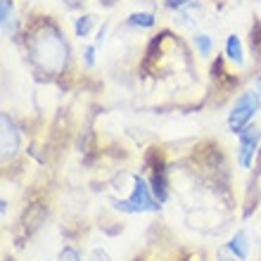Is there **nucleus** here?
<instances>
[{
  "label": "nucleus",
  "mask_w": 261,
  "mask_h": 261,
  "mask_svg": "<svg viewBox=\"0 0 261 261\" xmlns=\"http://www.w3.org/2000/svg\"><path fill=\"white\" fill-rule=\"evenodd\" d=\"M112 204H114L117 212H124V214H150L162 209V199L154 195L152 186L143 176H133L130 195L126 199H114Z\"/></svg>",
  "instance_id": "obj_1"
},
{
  "label": "nucleus",
  "mask_w": 261,
  "mask_h": 261,
  "mask_svg": "<svg viewBox=\"0 0 261 261\" xmlns=\"http://www.w3.org/2000/svg\"><path fill=\"white\" fill-rule=\"evenodd\" d=\"M259 107H261L259 93L256 90H242L240 95L235 97L230 112H228V130L240 136L242 130L252 124V119L259 112Z\"/></svg>",
  "instance_id": "obj_2"
},
{
  "label": "nucleus",
  "mask_w": 261,
  "mask_h": 261,
  "mask_svg": "<svg viewBox=\"0 0 261 261\" xmlns=\"http://www.w3.org/2000/svg\"><path fill=\"white\" fill-rule=\"evenodd\" d=\"M259 140H261V128L254 124H249L247 128L238 136V154H235V162L240 169H249L254 164V154L259 150Z\"/></svg>",
  "instance_id": "obj_3"
},
{
  "label": "nucleus",
  "mask_w": 261,
  "mask_h": 261,
  "mask_svg": "<svg viewBox=\"0 0 261 261\" xmlns=\"http://www.w3.org/2000/svg\"><path fill=\"white\" fill-rule=\"evenodd\" d=\"M0 128H3V133H0L3 159H7V157H12L14 152L19 150V130H17L12 117H10L7 112H3V114H0Z\"/></svg>",
  "instance_id": "obj_4"
},
{
  "label": "nucleus",
  "mask_w": 261,
  "mask_h": 261,
  "mask_svg": "<svg viewBox=\"0 0 261 261\" xmlns=\"http://www.w3.org/2000/svg\"><path fill=\"white\" fill-rule=\"evenodd\" d=\"M226 249L230 252V254L235 256L238 261H247L249 256V238H247V230H235V235L228 240Z\"/></svg>",
  "instance_id": "obj_5"
},
{
  "label": "nucleus",
  "mask_w": 261,
  "mask_h": 261,
  "mask_svg": "<svg viewBox=\"0 0 261 261\" xmlns=\"http://www.w3.org/2000/svg\"><path fill=\"white\" fill-rule=\"evenodd\" d=\"M223 53H226L228 62L235 64V67H242L245 64V50H242V41L238 34H228L226 43H223Z\"/></svg>",
  "instance_id": "obj_6"
},
{
  "label": "nucleus",
  "mask_w": 261,
  "mask_h": 261,
  "mask_svg": "<svg viewBox=\"0 0 261 261\" xmlns=\"http://www.w3.org/2000/svg\"><path fill=\"white\" fill-rule=\"evenodd\" d=\"M0 24H3V34H5V36H12L14 34L17 17H14L12 0H0Z\"/></svg>",
  "instance_id": "obj_7"
},
{
  "label": "nucleus",
  "mask_w": 261,
  "mask_h": 261,
  "mask_svg": "<svg viewBox=\"0 0 261 261\" xmlns=\"http://www.w3.org/2000/svg\"><path fill=\"white\" fill-rule=\"evenodd\" d=\"M126 24L133 29H152L157 24V17H154V12L140 10V12H130L128 17H126Z\"/></svg>",
  "instance_id": "obj_8"
},
{
  "label": "nucleus",
  "mask_w": 261,
  "mask_h": 261,
  "mask_svg": "<svg viewBox=\"0 0 261 261\" xmlns=\"http://www.w3.org/2000/svg\"><path fill=\"white\" fill-rule=\"evenodd\" d=\"M93 27H95V17H93V14H81V17H76V21H74V36L88 38Z\"/></svg>",
  "instance_id": "obj_9"
},
{
  "label": "nucleus",
  "mask_w": 261,
  "mask_h": 261,
  "mask_svg": "<svg viewBox=\"0 0 261 261\" xmlns=\"http://www.w3.org/2000/svg\"><path fill=\"white\" fill-rule=\"evenodd\" d=\"M193 45H195V50H197V55H202V57H209L214 50L212 36L204 34V31H199V34L193 36Z\"/></svg>",
  "instance_id": "obj_10"
},
{
  "label": "nucleus",
  "mask_w": 261,
  "mask_h": 261,
  "mask_svg": "<svg viewBox=\"0 0 261 261\" xmlns=\"http://www.w3.org/2000/svg\"><path fill=\"white\" fill-rule=\"evenodd\" d=\"M57 261H83V259H81V254H79V249L71 247V245H67V247L60 252Z\"/></svg>",
  "instance_id": "obj_11"
},
{
  "label": "nucleus",
  "mask_w": 261,
  "mask_h": 261,
  "mask_svg": "<svg viewBox=\"0 0 261 261\" xmlns=\"http://www.w3.org/2000/svg\"><path fill=\"white\" fill-rule=\"evenodd\" d=\"M83 64L95 67V45H83Z\"/></svg>",
  "instance_id": "obj_12"
},
{
  "label": "nucleus",
  "mask_w": 261,
  "mask_h": 261,
  "mask_svg": "<svg viewBox=\"0 0 261 261\" xmlns=\"http://www.w3.org/2000/svg\"><path fill=\"white\" fill-rule=\"evenodd\" d=\"M193 3V0H164V5L169 7V10H183V7H188Z\"/></svg>",
  "instance_id": "obj_13"
},
{
  "label": "nucleus",
  "mask_w": 261,
  "mask_h": 261,
  "mask_svg": "<svg viewBox=\"0 0 261 261\" xmlns=\"http://www.w3.org/2000/svg\"><path fill=\"white\" fill-rule=\"evenodd\" d=\"M90 261H112V259H110V254H107L105 249L95 247L93 252H90Z\"/></svg>",
  "instance_id": "obj_14"
},
{
  "label": "nucleus",
  "mask_w": 261,
  "mask_h": 261,
  "mask_svg": "<svg viewBox=\"0 0 261 261\" xmlns=\"http://www.w3.org/2000/svg\"><path fill=\"white\" fill-rule=\"evenodd\" d=\"M107 31H110V21H105L102 27L97 29V36H95V43H97V45H100V43L107 38Z\"/></svg>",
  "instance_id": "obj_15"
},
{
  "label": "nucleus",
  "mask_w": 261,
  "mask_h": 261,
  "mask_svg": "<svg viewBox=\"0 0 261 261\" xmlns=\"http://www.w3.org/2000/svg\"><path fill=\"white\" fill-rule=\"evenodd\" d=\"M216 261H223V259H216Z\"/></svg>",
  "instance_id": "obj_16"
}]
</instances>
